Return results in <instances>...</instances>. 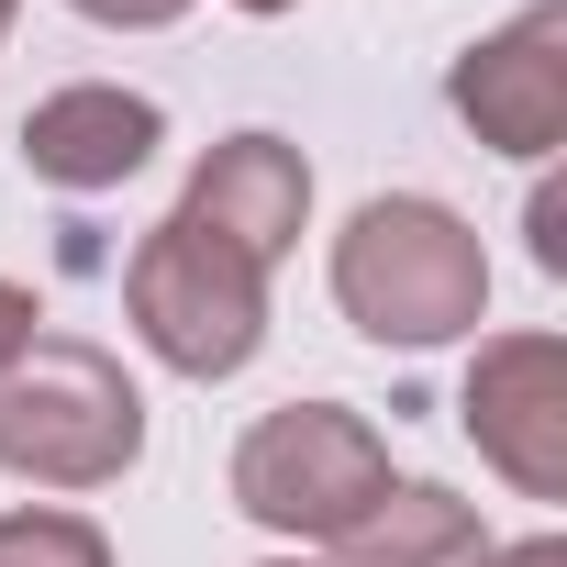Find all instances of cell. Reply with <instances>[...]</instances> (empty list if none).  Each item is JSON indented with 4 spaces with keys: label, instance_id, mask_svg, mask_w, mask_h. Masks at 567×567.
Here are the masks:
<instances>
[{
    "label": "cell",
    "instance_id": "cell-13",
    "mask_svg": "<svg viewBox=\"0 0 567 567\" xmlns=\"http://www.w3.org/2000/svg\"><path fill=\"white\" fill-rule=\"evenodd\" d=\"M34 323H45V312H34V290H12V278H0V368L34 346Z\"/></svg>",
    "mask_w": 567,
    "mask_h": 567
},
{
    "label": "cell",
    "instance_id": "cell-1",
    "mask_svg": "<svg viewBox=\"0 0 567 567\" xmlns=\"http://www.w3.org/2000/svg\"><path fill=\"white\" fill-rule=\"evenodd\" d=\"M334 301H346V323H357L368 346L423 357V346L478 334V312H489V256H478V234H467L445 200L390 189V200H368V212L334 234Z\"/></svg>",
    "mask_w": 567,
    "mask_h": 567
},
{
    "label": "cell",
    "instance_id": "cell-9",
    "mask_svg": "<svg viewBox=\"0 0 567 567\" xmlns=\"http://www.w3.org/2000/svg\"><path fill=\"white\" fill-rule=\"evenodd\" d=\"M334 567H489V534L456 489L434 478H390L346 534H334Z\"/></svg>",
    "mask_w": 567,
    "mask_h": 567
},
{
    "label": "cell",
    "instance_id": "cell-8",
    "mask_svg": "<svg viewBox=\"0 0 567 567\" xmlns=\"http://www.w3.org/2000/svg\"><path fill=\"white\" fill-rule=\"evenodd\" d=\"M156 145H167V112H156L145 90H112V79L45 90V101L23 112V167H34L45 189H68V200L123 189V178L156 156Z\"/></svg>",
    "mask_w": 567,
    "mask_h": 567
},
{
    "label": "cell",
    "instance_id": "cell-10",
    "mask_svg": "<svg viewBox=\"0 0 567 567\" xmlns=\"http://www.w3.org/2000/svg\"><path fill=\"white\" fill-rule=\"evenodd\" d=\"M0 567H112V545H101L90 512L23 501V512H0Z\"/></svg>",
    "mask_w": 567,
    "mask_h": 567
},
{
    "label": "cell",
    "instance_id": "cell-11",
    "mask_svg": "<svg viewBox=\"0 0 567 567\" xmlns=\"http://www.w3.org/2000/svg\"><path fill=\"white\" fill-rule=\"evenodd\" d=\"M68 12H90V23H112V34H156V23L189 12V0H68Z\"/></svg>",
    "mask_w": 567,
    "mask_h": 567
},
{
    "label": "cell",
    "instance_id": "cell-7",
    "mask_svg": "<svg viewBox=\"0 0 567 567\" xmlns=\"http://www.w3.org/2000/svg\"><path fill=\"white\" fill-rule=\"evenodd\" d=\"M178 212H189L200 234L245 245L256 267H278V256L301 245V223H312V167H301L290 134H223V145L189 167Z\"/></svg>",
    "mask_w": 567,
    "mask_h": 567
},
{
    "label": "cell",
    "instance_id": "cell-6",
    "mask_svg": "<svg viewBox=\"0 0 567 567\" xmlns=\"http://www.w3.org/2000/svg\"><path fill=\"white\" fill-rule=\"evenodd\" d=\"M445 101H456V123L478 145L545 156L567 134V0H534L523 23H501L489 45H467L456 79H445Z\"/></svg>",
    "mask_w": 567,
    "mask_h": 567
},
{
    "label": "cell",
    "instance_id": "cell-5",
    "mask_svg": "<svg viewBox=\"0 0 567 567\" xmlns=\"http://www.w3.org/2000/svg\"><path fill=\"white\" fill-rule=\"evenodd\" d=\"M467 434L512 489L567 501V346L556 334H489L467 357Z\"/></svg>",
    "mask_w": 567,
    "mask_h": 567
},
{
    "label": "cell",
    "instance_id": "cell-12",
    "mask_svg": "<svg viewBox=\"0 0 567 567\" xmlns=\"http://www.w3.org/2000/svg\"><path fill=\"white\" fill-rule=\"evenodd\" d=\"M534 267H567V189H534Z\"/></svg>",
    "mask_w": 567,
    "mask_h": 567
},
{
    "label": "cell",
    "instance_id": "cell-16",
    "mask_svg": "<svg viewBox=\"0 0 567 567\" xmlns=\"http://www.w3.org/2000/svg\"><path fill=\"white\" fill-rule=\"evenodd\" d=\"M0 34H12V0H0Z\"/></svg>",
    "mask_w": 567,
    "mask_h": 567
},
{
    "label": "cell",
    "instance_id": "cell-15",
    "mask_svg": "<svg viewBox=\"0 0 567 567\" xmlns=\"http://www.w3.org/2000/svg\"><path fill=\"white\" fill-rule=\"evenodd\" d=\"M234 12H256V23H267V12H290V0H234Z\"/></svg>",
    "mask_w": 567,
    "mask_h": 567
},
{
    "label": "cell",
    "instance_id": "cell-4",
    "mask_svg": "<svg viewBox=\"0 0 567 567\" xmlns=\"http://www.w3.org/2000/svg\"><path fill=\"white\" fill-rule=\"evenodd\" d=\"M379 489H390V445H379L346 401H278V412L234 445V501H245V523L301 534V545H334Z\"/></svg>",
    "mask_w": 567,
    "mask_h": 567
},
{
    "label": "cell",
    "instance_id": "cell-17",
    "mask_svg": "<svg viewBox=\"0 0 567 567\" xmlns=\"http://www.w3.org/2000/svg\"><path fill=\"white\" fill-rule=\"evenodd\" d=\"M278 567H301V556H278Z\"/></svg>",
    "mask_w": 567,
    "mask_h": 567
},
{
    "label": "cell",
    "instance_id": "cell-14",
    "mask_svg": "<svg viewBox=\"0 0 567 567\" xmlns=\"http://www.w3.org/2000/svg\"><path fill=\"white\" fill-rule=\"evenodd\" d=\"M489 567H567V545H556V534H534V545H489Z\"/></svg>",
    "mask_w": 567,
    "mask_h": 567
},
{
    "label": "cell",
    "instance_id": "cell-3",
    "mask_svg": "<svg viewBox=\"0 0 567 567\" xmlns=\"http://www.w3.org/2000/svg\"><path fill=\"white\" fill-rule=\"evenodd\" d=\"M123 312H134V334H145L156 368H178V379H234V368L267 346V267H256L245 245L200 234L189 212H167V223L134 245V267H123Z\"/></svg>",
    "mask_w": 567,
    "mask_h": 567
},
{
    "label": "cell",
    "instance_id": "cell-2",
    "mask_svg": "<svg viewBox=\"0 0 567 567\" xmlns=\"http://www.w3.org/2000/svg\"><path fill=\"white\" fill-rule=\"evenodd\" d=\"M145 456V390L90 334H34L0 368V467L34 489H112Z\"/></svg>",
    "mask_w": 567,
    "mask_h": 567
}]
</instances>
